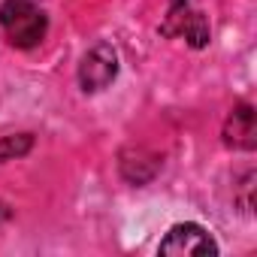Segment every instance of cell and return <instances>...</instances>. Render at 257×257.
Here are the masks:
<instances>
[{"instance_id":"obj_1","label":"cell","mask_w":257,"mask_h":257,"mask_svg":"<svg viewBox=\"0 0 257 257\" xmlns=\"http://www.w3.org/2000/svg\"><path fill=\"white\" fill-rule=\"evenodd\" d=\"M0 28L16 49H34L49 31L46 10L37 0H4L0 4Z\"/></svg>"},{"instance_id":"obj_2","label":"cell","mask_w":257,"mask_h":257,"mask_svg":"<svg viewBox=\"0 0 257 257\" xmlns=\"http://www.w3.org/2000/svg\"><path fill=\"white\" fill-rule=\"evenodd\" d=\"M115 76H118V55L109 43H97L79 64V85L88 94L103 91Z\"/></svg>"},{"instance_id":"obj_3","label":"cell","mask_w":257,"mask_h":257,"mask_svg":"<svg viewBox=\"0 0 257 257\" xmlns=\"http://www.w3.org/2000/svg\"><path fill=\"white\" fill-rule=\"evenodd\" d=\"M161 34L164 37H185L194 49H203L209 43V25H206V19L200 13L191 10L188 0H173Z\"/></svg>"},{"instance_id":"obj_4","label":"cell","mask_w":257,"mask_h":257,"mask_svg":"<svg viewBox=\"0 0 257 257\" xmlns=\"http://www.w3.org/2000/svg\"><path fill=\"white\" fill-rule=\"evenodd\" d=\"M161 254H200V257H209V254H218V245L200 224H176L164 236Z\"/></svg>"},{"instance_id":"obj_5","label":"cell","mask_w":257,"mask_h":257,"mask_svg":"<svg viewBox=\"0 0 257 257\" xmlns=\"http://www.w3.org/2000/svg\"><path fill=\"white\" fill-rule=\"evenodd\" d=\"M227 146H236V149H254V112L251 106H236L230 121H227Z\"/></svg>"},{"instance_id":"obj_6","label":"cell","mask_w":257,"mask_h":257,"mask_svg":"<svg viewBox=\"0 0 257 257\" xmlns=\"http://www.w3.org/2000/svg\"><path fill=\"white\" fill-rule=\"evenodd\" d=\"M34 146V137L31 134H19V137H4L0 140V161H13V158H22L28 155Z\"/></svg>"},{"instance_id":"obj_7","label":"cell","mask_w":257,"mask_h":257,"mask_svg":"<svg viewBox=\"0 0 257 257\" xmlns=\"http://www.w3.org/2000/svg\"><path fill=\"white\" fill-rule=\"evenodd\" d=\"M4 218H10V209H7L4 203H0V221H4Z\"/></svg>"}]
</instances>
